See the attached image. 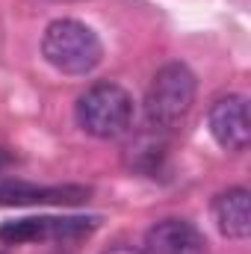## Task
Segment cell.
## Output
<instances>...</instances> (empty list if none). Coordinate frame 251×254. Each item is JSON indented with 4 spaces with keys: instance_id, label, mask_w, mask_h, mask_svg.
<instances>
[{
    "instance_id": "obj_8",
    "label": "cell",
    "mask_w": 251,
    "mask_h": 254,
    "mask_svg": "<svg viewBox=\"0 0 251 254\" xmlns=\"http://www.w3.org/2000/svg\"><path fill=\"white\" fill-rule=\"evenodd\" d=\"M89 198L83 187H33V184H0V204H80Z\"/></svg>"
},
{
    "instance_id": "obj_3",
    "label": "cell",
    "mask_w": 251,
    "mask_h": 254,
    "mask_svg": "<svg viewBox=\"0 0 251 254\" xmlns=\"http://www.w3.org/2000/svg\"><path fill=\"white\" fill-rule=\"evenodd\" d=\"M77 125L95 139H119L133 125V98L116 83H95L77 98Z\"/></svg>"
},
{
    "instance_id": "obj_5",
    "label": "cell",
    "mask_w": 251,
    "mask_h": 254,
    "mask_svg": "<svg viewBox=\"0 0 251 254\" xmlns=\"http://www.w3.org/2000/svg\"><path fill=\"white\" fill-rule=\"evenodd\" d=\"M207 125L213 139L225 148V151H246L251 142V122H249V104L243 95H225L219 98L210 113H207Z\"/></svg>"
},
{
    "instance_id": "obj_9",
    "label": "cell",
    "mask_w": 251,
    "mask_h": 254,
    "mask_svg": "<svg viewBox=\"0 0 251 254\" xmlns=\"http://www.w3.org/2000/svg\"><path fill=\"white\" fill-rule=\"evenodd\" d=\"M104 254H142V252H136V249H110Z\"/></svg>"
},
{
    "instance_id": "obj_4",
    "label": "cell",
    "mask_w": 251,
    "mask_h": 254,
    "mask_svg": "<svg viewBox=\"0 0 251 254\" xmlns=\"http://www.w3.org/2000/svg\"><path fill=\"white\" fill-rule=\"evenodd\" d=\"M98 219H83V216H39V219H18L6 222L0 228V243L3 246H21V243H68L89 237L95 231Z\"/></svg>"
},
{
    "instance_id": "obj_6",
    "label": "cell",
    "mask_w": 251,
    "mask_h": 254,
    "mask_svg": "<svg viewBox=\"0 0 251 254\" xmlns=\"http://www.w3.org/2000/svg\"><path fill=\"white\" fill-rule=\"evenodd\" d=\"M204 234L187 219H163L145 234V254H204Z\"/></svg>"
},
{
    "instance_id": "obj_2",
    "label": "cell",
    "mask_w": 251,
    "mask_h": 254,
    "mask_svg": "<svg viewBox=\"0 0 251 254\" xmlns=\"http://www.w3.org/2000/svg\"><path fill=\"white\" fill-rule=\"evenodd\" d=\"M195 74L189 71V65L184 63H169L163 65L148 92H145V119L154 130H169L175 127L181 119H187V113L195 104Z\"/></svg>"
},
{
    "instance_id": "obj_1",
    "label": "cell",
    "mask_w": 251,
    "mask_h": 254,
    "mask_svg": "<svg viewBox=\"0 0 251 254\" xmlns=\"http://www.w3.org/2000/svg\"><path fill=\"white\" fill-rule=\"evenodd\" d=\"M42 54L57 71L80 77L95 71L104 60V45L92 27L74 18H60L48 24L42 36Z\"/></svg>"
},
{
    "instance_id": "obj_7",
    "label": "cell",
    "mask_w": 251,
    "mask_h": 254,
    "mask_svg": "<svg viewBox=\"0 0 251 254\" xmlns=\"http://www.w3.org/2000/svg\"><path fill=\"white\" fill-rule=\"evenodd\" d=\"M213 219L216 228L222 231V237L228 240H246L251 234V204H249V190L234 187L216 195L213 201Z\"/></svg>"
}]
</instances>
